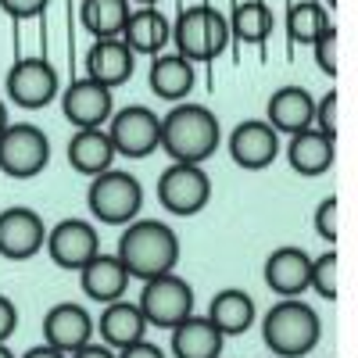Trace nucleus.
I'll return each instance as SVG.
<instances>
[{
	"label": "nucleus",
	"instance_id": "nucleus-21",
	"mask_svg": "<svg viewBox=\"0 0 358 358\" xmlns=\"http://www.w3.org/2000/svg\"><path fill=\"white\" fill-rule=\"evenodd\" d=\"M94 334L101 337V344L108 348H126V344H136L147 337V319L140 312L136 301H126V297H118V301L104 305L101 319H94Z\"/></svg>",
	"mask_w": 358,
	"mask_h": 358
},
{
	"label": "nucleus",
	"instance_id": "nucleus-9",
	"mask_svg": "<svg viewBox=\"0 0 358 358\" xmlns=\"http://www.w3.org/2000/svg\"><path fill=\"white\" fill-rule=\"evenodd\" d=\"M50 162V140L33 122H8L0 133V172L11 179H33Z\"/></svg>",
	"mask_w": 358,
	"mask_h": 358
},
{
	"label": "nucleus",
	"instance_id": "nucleus-28",
	"mask_svg": "<svg viewBox=\"0 0 358 358\" xmlns=\"http://www.w3.org/2000/svg\"><path fill=\"white\" fill-rule=\"evenodd\" d=\"M129 11H133L129 0H83L79 22L94 40H111V36H122Z\"/></svg>",
	"mask_w": 358,
	"mask_h": 358
},
{
	"label": "nucleus",
	"instance_id": "nucleus-22",
	"mask_svg": "<svg viewBox=\"0 0 358 358\" xmlns=\"http://www.w3.org/2000/svg\"><path fill=\"white\" fill-rule=\"evenodd\" d=\"M122 40L126 47L140 57H155L172 43V22L158 11V8H133L122 29Z\"/></svg>",
	"mask_w": 358,
	"mask_h": 358
},
{
	"label": "nucleus",
	"instance_id": "nucleus-26",
	"mask_svg": "<svg viewBox=\"0 0 358 358\" xmlns=\"http://www.w3.org/2000/svg\"><path fill=\"white\" fill-rule=\"evenodd\" d=\"M115 147H111V136L108 129H76L72 140H69V165L79 172V176H90L94 179L97 172H108L115 165Z\"/></svg>",
	"mask_w": 358,
	"mask_h": 358
},
{
	"label": "nucleus",
	"instance_id": "nucleus-39",
	"mask_svg": "<svg viewBox=\"0 0 358 358\" xmlns=\"http://www.w3.org/2000/svg\"><path fill=\"white\" fill-rule=\"evenodd\" d=\"M8 122H11V115H8V101H4V97H0V133H4V129H8Z\"/></svg>",
	"mask_w": 358,
	"mask_h": 358
},
{
	"label": "nucleus",
	"instance_id": "nucleus-15",
	"mask_svg": "<svg viewBox=\"0 0 358 358\" xmlns=\"http://www.w3.org/2000/svg\"><path fill=\"white\" fill-rule=\"evenodd\" d=\"M308 273H312V255L297 244H283L265 255L262 280L265 287L280 297H301L308 290Z\"/></svg>",
	"mask_w": 358,
	"mask_h": 358
},
{
	"label": "nucleus",
	"instance_id": "nucleus-23",
	"mask_svg": "<svg viewBox=\"0 0 358 358\" xmlns=\"http://www.w3.org/2000/svg\"><path fill=\"white\" fill-rule=\"evenodd\" d=\"M172 355L176 358H222V348H226V337L212 326L208 315H187L179 326H172Z\"/></svg>",
	"mask_w": 358,
	"mask_h": 358
},
{
	"label": "nucleus",
	"instance_id": "nucleus-14",
	"mask_svg": "<svg viewBox=\"0 0 358 358\" xmlns=\"http://www.w3.org/2000/svg\"><path fill=\"white\" fill-rule=\"evenodd\" d=\"M43 241H47V226H43L40 212L22 208V204L0 212V258L29 262L43 251Z\"/></svg>",
	"mask_w": 358,
	"mask_h": 358
},
{
	"label": "nucleus",
	"instance_id": "nucleus-7",
	"mask_svg": "<svg viewBox=\"0 0 358 358\" xmlns=\"http://www.w3.org/2000/svg\"><path fill=\"white\" fill-rule=\"evenodd\" d=\"M108 136L115 155L122 158H151L158 147H162V115L151 111L147 104H129V108H118L108 118Z\"/></svg>",
	"mask_w": 358,
	"mask_h": 358
},
{
	"label": "nucleus",
	"instance_id": "nucleus-16",
	"mask_svg": "<svg viewBox=\"0 0 358 358\" xmlns=\"http://www.w3.org/2000/svg\"><path fill=\"white\" fill-rule=\"evenodd\" d=\"M94 334V315H90L83 305L72 301H57L47 315H43V344H50L54 351L72 355L83 344H90Z\"/></svg>",
	"mask_w": 358,
	"mask_h": 358
},
{
	"label": "nucleus",
	"instance_id": "nucleus-1",
	"mask_svg": "<svg viewBox=\"0 0 358 358\" xmlns=\"http://www.w3.org/2000/svg\"><path fill=\"white\" fill-rule=\"evenodd\" d=\"M179 255H183V244H179L176 229L158 219H133L129 226H122L118 251H115L129 280H140V283L176 273Z\"/></svg>",
	"mask_w": 358,
	"mask_h": 358
},
{
	"label": "nucleus",
	"instance_id": "nucleus-25",
	"mask_svg": "<svg viewBox=\"0 0 358 358\" xmlns=\"http://www.w3.org/2000/svg\"><path fill=\"white\" fill-rule=\"evenodd\" d=\"M255 297L241 287H226L212 297V305H208V319L212 326L222 334V337H241L255 326Z\"/></svg>",
	"mask_w": 358,
	"mask_h": 358
},
{
	"label": "nucleus",
	"instance_id": "nucleus-17",
	"mask_svg": "<svg viewBox=\"0 0 358 358\" xmlns=\"http://www.w3.org/2000/svg\"><path fill=\"white\" fill-rule=\"evenodd\" d=\"M312 118H315V97L305 86H294V83L280 86L265 104V122L280 136H294L301 129H312Z\"/></svg>",
	"mask_w": 358,
	"mask_h": 358
},
{
	"label": "nucleus",
	"instance_id": "nucleus-31",
	"mask_svg": "<svg viewBox=\"0 0 358 358\" xmlns=\"http://www.w3.org/2000/svg\"><path fill=\"white\" fill-rule=\"evenodd\" d=\"M312 54H315V65H319V72H322V76H330V79H337V72H341V62H337L341 43H337V25H334V22H330V25H326L322 33L315 36Z\"/></svg>",
	"mask_w": 358,
	"mask_h": 358
},
{
	"label": "nucleus",
	"instance_id": "nucleus-8",
	"mask_svg": "<svg viewBox=\"0 0 358 358\" xmlns=\"http://www.w3.org/2000/svg\"><path fill=\"white\" fill-rule=\"evenodd\" d=\"M136 305H140L147 326L172 330V326H179L187 315H194V287L183 276L165 273V276H155V280H143Z\"/></svg>",
	"mask_w": 358,
	"mask_h": 358
},
{
	"label": "nucleus",
	"instance_id": "nucleus-38",
	"mask_svg": "<svg viewBox=\"0 0 358 358\" xmlns=\"http://www.w3.org/2000/svg\"><path fill=\"white\" fill-rule=\"evenodd\" d=\"M22 358H69V355H62V351H54L50 344H40V348H29Z\"/></svg>",
	"mask_w": 358,
	"mask_h": 358
},
{
	"label": "nucleus",
	"instance_id": "nucleus-13",
	"mask_svg": "<svg viewBox=\"0 0 358 358\" xmlns=\"http://www.w3.org/2000/svg\"><path fill=\"white\" fill-rule=\"evenodd\" d=\"M115 111V90L94 83L90 76L62 90V115L76 129H104Z\"/></svg>",
	"mask_w": 358,
	"mask_h": 358
},
{
	"label": "nucleus",
	"instance_id": "nucleus-32",
	"mask_svg": "<svg viewBox=\"0 0 358 358\" xmlns=\"http://www.w3.org/2000/svg\"><path fill=\"white\" fill-rule=\"evenodd\" d=\"M312 226H315V233H319L330 248L337 244V233H341V201H337L334 194L319 201L315 215H312Z\"/></svg>",
	"mask_w": 358,
	"mask_h": 358
},
{
	"label": "nucleus",
	"instance_id": "nucleus-43",
	"mask_svg": "<svg viewBox=\"0 0 358 358\" xmlns=\"http://www.w3.org/2000/svg\"><path fill=\"white\" fill-rule=\"evenodd\" d=\"M273 358H276V355H273Z\"/></svg>",
	"mask_w": 358,
	"mask_h": 358
},
{
	"label": "nucleus",
	"instance_id": "nucleus-40",
	"mask_svg": "<svg viewBox=\"0 0 358 358\" xmlns=\"http://www.w3.org/2000/svg\"><path fill=\"white\" fill-rule=\"evenodd\" d=\"M129 4H140V8H158V0H129Z\"/></svg>",
	"mask_w": 358,
	"mask_h": 358
},
{
	"label": "nucleus",
	"instance_id": "nucleus-41",
	"mask_svg": "<svg viewBox=\"0 0 358 358\" xmlns=\"http://www.w3.org/2000/svg\"><path fill=\"white\" fill-rule=\"evenodd\" d=\"M0 358H15V351L8 348V341H4V344H0Z\"/></svg>",
	"mask_w": 358,
	"mask_h": 358
},
{
	"label": "nucleus",
	"instance_id": "nucleus-6",
	"mask_svg": "<svg viewBox=\"0 0 358 358\" xmlns=\"http://www.w3.org/2000/svg\"><path fill=\"white\" fill-rule=\"evenodd\" d=\"M158 201L169 215H179V219L201 215L208 201H212V176L204 172V165L172 162L158 176Z\"/></svg>",
	"mask_w": 358,
	"mask_h": 358
},
{
	"label": "nucleus",
	"instance_id": "nucleus-11",
	"mask_svg": "<svg viewBox=\"0 0 358 358\" xmlns=\"http://www.w3.org/2000/svg\"><path fill=\"white\" fill-rule=\"evenodd\" d=\"M43 248H47V258L57 268L79 273V268L101 251V233H97L94 222H86V219H62L57 226L47 229Z\"/></svg>",
	"mask_w": 358,
	"mask_h": 358
},
{
	"label": "nucleus",
	"instance_id": "nucleus-34",
	"mask_svg": "<svg viewBox=\"0 0 358 358\" xmlns=\"http://www.w3.org/2000/svg\"><path fill=\"white\" fill-rule=\"evenodd\" d=\"M50 0H0V8H4L8 18L15 22H29V18H40L47 11Z\"/></svg>",
	"mask_w": 358,
	"mask_h": 358
},
{
	"label": "nucleus",
	"instance_id": "nucleus-36",
	"mask_svg": "<svg viewBox=\"0 0 358 358\" xmlns=\"http://www.w3.org/2000/svg\"><path fill=\"white\" fill-rule=\"evenodd\" d=\"M118 358H165V351L158 348V344H151V341H136V344H126V348H118L115 351Z\"/></svg>",
	"mask_w": 358,
	"mask_h": 358
},
{
	"label": "nucleus",
	"instance_id": "nucleus-3",
	"mask_svg": "<svg viewBox=\"0 0 358 358\" xmlns=\"http://www.w3.org/2000/svg\"><path fill=\"white\" fill-rule=\"evenodd\" d=\"M262 337L276 358H305L322 337V322L301 297H280L262 319Z\"/></svg>",
	"mask_w": 358,
	"mask_h": 358
},
{
	"label": "nucleus",
	"instance_id": "nucleus-18",
	"mask_svg": "<svg viewBox=\"0 0 358 358\" xmlns=\"http://www.w3.org/2000/svg\"><path fill=\"white\" fill-rule=\"evenodd\" d=\"M133 72H136V54L126 47L122 36L94 40V47L86 50V76L101 86H108V90L129 83Z\"/></svg>",
	"mask_w": 358,
	"mask_h": 358
},
{
	"label": "nucleus",
	"instance_id": "nucleus-42",
	"mask_svg": "<svg viewBox=\"0 0 358 358\" xmlns=\"http://www.w3.org/2000/svg\"><path fill=\"white\" fill-rule=\"evenodd\" d=\"M330 8H337V0H330Z\"/></svg>",
	"mask_w": 358,
	"mask_h": 358
},
{
	"label": "nucleus",
	"instance_id": "nucleus-37",
	"mask_svg": "<svg viewBox=\"0 0 358 358\" xmlns=\"http://www.w3.org/2000/svg\"><path fill=\"white\" fill-rule=\"evenodd\" d=\"M69 358H118V355H115V348H108V344H101V341H90V344H83L79 351H72Z\"/></svg>",
	"mask_w": 358,
	"mask_h": 358
},
{
	"label": "nucleus",
	"instance_id": "nucleus-33",
	"mask_svg": "<svg viewBox=\"0 0 358 358\" xmlns=\"http://www.w3.org/2000/svg\"><path fill=\"white\" fill-rule=\"evenodd\" d=\"M337 108H341V97H337L334 86L326 90L322 97H315V118H312V126L322 136H330V140H337Z\"/></svg>",
	"mask_w": 358,
	"mask_h": 358
},
{
	"label": "nucleus",
	"instance_id": "nucleus-10",
	"mask_svg": "<svg viewBox=\"0 0 358 358\" xmlns=\"http://www.w3.org/2000/svg\"><path fill=\"white\" fill-rule=\"evenodd\" d=\"M4 94L22 111H40L62 94V79H57V69L47 57H22L8 69Z\"/></svg>",
	"mask_w": 358,
	"mask_h": 358
},
{
	"label": "nucleus",
	"instance_id": "nucleus-2",
	"mask_svg": "<svg viewBox=\"0 0 358 358\" xmlns=\"http://www.w3.org/2000/svg\"><path fill=\"white\" fill-rule=\"evenodd\" d=\"M219 143H222V126L212 108L179 101L169 108V115H162V151L172 162L204 165L219 151Z\"/></svg>",
	"mask_w": 358,
	"mask_h": 358
},
{
	"label": "nucleus",
	"instance_id": "nucleus-12",
	"mask_svg": "<svg viewBox=\"0 0 358 358\" xmlns=\"http://www.w3.org/2000/svg\"><path fill=\"white\" fill-rule=\"evenodd\" d=\"M226 147H229V158H233L236 169L262 172V169H268L280 158L283 140H280V133L273 126L265 122V118H248V122H241L229 133Z\"/></svg>",
	"mask_w": 358,
	"mask_h": 358
},
{
	"label": "nucleus",
	"instance_id": "nucleus-19",
	"mask_svg": "<svg viewBox=\"0 0 358 358\" xmlns=\"http://www.w3.org/2000/svg\"><path fill=\"white\" fill-rule=\"evenodd\" d=\"M79 287H83V294L90 297V301L111 305V301H118V297H126L129 273L122 268V262H118L115 255L97 251L94 258L79 268Z\"/></svg>",
	"mask_w": 358,
	"mask_h": 358
},
{
	"label": "nucleus",
	"instance_id": "nucleus-30",
	"mask_svg": "<svg viewBox=\"0 0 358 358\" xmlns=\"http://www.w3.org/2000/svg\"><path fill=\"white\" fill-rule=\"evenodd\" d=\"M341 287V255L330 248L319 258H312V273H308V290H315L322 301H337Z\"/></svg>",
	"mask_w": 358,
	"mask_h": 358
},
{
	"label": "nucleus",
	"instance_id": "nucleus-5",
	"mask_svg": "<svg viewBox=\"0 0 358 358\" xmlns=\"http://www.w3.org/2000/svg\"><path fill=\"white\" fill-rule=\"evenodd\" d=\"M86 204L101 226H129L143 208V187L133 172L108 169L90 179Z\"/></svg>",
	"mask_w": 358,
	"mask_h": 358
},
{
	"label": "nucleus",
	"instance_id": "nucleus-35",
	"mask_svg": "<svg viewBox=\"0 0 358 358\" xmlns=\"http://www.w3.org/2000/svg\"><path fill=\"white\" fill-rule=\"evenodd\" d=\"M18 330V305L11 301L8 294H0V344L11 341Z\"/></svg>",
	"mask_w": 358,
	"mask_h": 358
},
{
	"label": "nucleus",
	"instance_id": "nucleus-4",
	"mask_svg": "<svg viewBox=\"0 0 358 358\" xmlns=\"http://www.w3.org/2000/svg\"><path fill=\"white\" fill-rule=\"evenodd\" d=\"M172 43H176V54H183L194 65L212 62L229 47V22L212 4H190L172 22Z\"/></svg>",
	"mask_w": 358,
	"mask_h": 358
},
{
	"label": "nucleus",
	"instance_id": "nucleus-24",
	"mask_svg": "<svg viewBox=\"0 0 358 358\" xmlns=\"http://www.w3.org/2000/svg\"><path fill=\"white\" fill-rule=\"evenodd\" d=\"M334 158H337V140L322 136L315 126L287 136V162H290V169L297 176H322V172H330Z\"/></svg>",
	"mask_w": 358,
	"mask_h": 358
},
{
	"label": "nucleus",
	"instance_id": "nucleus-20",
	"mask_svg": "<svg viewBox=\"0 0 358 358\" xmlns=\"http://www.w3.org/2000/svg\"><path fill=\"white\" fill-rule=\"evenodd\" d=\"M147 83H151L155 90V97L169 101V104H179V101H187L194 94V86H197V69L194 62H187L183 54H155L151 57V72H147Z\"/></svg>",
	"mask_w": 358,
	"mask_h": 358
},
{
	"label": "nucleus",
	"instance_id": "nucleus-27",
	"mask_svg": "<svg viewBox=\"0 0 358 358\" xmlns=\"http://www.w3.org/2000/svg\"><path fill=\"white\" fill-rule=\"evenodd\" d=\"M226 22H229V40H236L241 47H262L276 29V15L265 0H241Z\"/></svg>",
	"mask_w": 358,
	"mask_h": 358
},
{
	"label": "nucleus",
	"instance_id": "nucleus-29",
	"mask_svg": "<svg viewBox=\"0 0 358 358\" xmlns=\"http://www.w3.org/2000/svg\"><path fill=\"white\" fill-rule=\"evenodd\" d=\"M326 25H330V15L319 0H294L287 8V40L294 47H312Z\"/></svg>",
	"mask_w": 358,
	"mask_h": 358
}]
</instances>
